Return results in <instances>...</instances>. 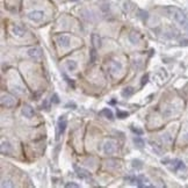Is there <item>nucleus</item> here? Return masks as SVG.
Returning a JSON list of instances; mask_svg holds the SVG:
<instances>
[{
	"label": "nucleus",
	"mask_w": 188,
	"mask_h": 188,
	"mask_svg": "<svg viewBox=\"0 0 188 188\" xmlns=\"http://www.w3.org/2000/svg\"><path fill=\"white\" fill-rule=\"evenodd\" d=\"M65 187L66 188H79L80 186H79L78 183H74V182H69V183L65 185Z\"/></svg>",
	"instance_id": "obj_21"
},
{
	"label": "nucleus",
	"mask_w": 188,
	"mask_h": 188,
	"mask_svg": "<svg viewBox=\"0 0 188 188\" xmlns=\"http://www.w3.org/2000/svg\"><path fill=\"white\" fill-rule=\"evenodd\" d=\"M147 81V74L144 78H143V81H142V85H144V82H146Z\"/></svg>",
	"instance_id": "obj_26"
},
{
	"label": "nucleus",
	"mask_w": 188,
	"mask_h": 188,
	"mask_svg": "<svg viewBox=\"0 0 188 188\" xmlns=\"http://www.w3.org/2000/svg\"><path fill=\"white\" fill-rule=\"evenodd\" d=\"M66 127H67V120H66V116H65V115L59 116L58 121H57V130H56V139H57V141H59L60 136L64 134Z\"/></svg>",
	"instance_id": "obj_3"
},
{
	"label": "nucleus",
	"mask_w": 188,
	"mask_h": 188,
	"mask_svg": "<svg viewBox=\"0 0 188 188\" xmlns=\"http://www.w3.org/2000/svg\"><path fill=\"white\" fill-rule=\"evenodd\" d=\"M27 53H28L29 57H31V58H34V59H40L42 56L41 51H40L38 49H36V48H31V49H29V50L27 51Z\"/></svg>",
	"instance_id": "obj_10"
},
{
	"label": "nucleus",
	"mask_w": 188,
	"mask_h": 188,
	"mask_svg": "<svg viewBox=\"0 0 188 188\" xmlns=\"http://www.w3.org/2000/svg\"><path fill=\"white\" fill-rule=\"evenodd\" d=\"M131 130H132V132H135L137 136H141L143 134V130L138 129V128H135V127H131Z\"/></svg>",
	"instance_id": "obj_23"
},
{
	"label": "nucleus",
	"mask_w": 188,
	"mask_h": 188,
	"mask_svg": "<svg viewBox=\"0 0 188 188\" xmlns=\"http://www.w3.org/2000/svg\"><path fill=\"white\" fill-rule=\"evenodd\" d=\"M115 149H116V145H115V142L114 141H107L103 145V151L106 154H112V153L115 152Z\"/></svg>",
	"instance_id": "obj_7"
},
{
	"label": "nucleus",
	"mask_w": 188,
	"mask_h": 188,
	"mask_svg": "<svg viewBox=\"0 0 188 188\" xmlns=\"http://www.w3.org/2000/svg\"><path fill=\"white\" fill-rule=\"evenodd\" d=\"M66 67L69 71H74L77 69V62L73 60V59H69L66 62Z\"/></svg>",
	"instance_id": "obj_15"
},
{
	"label": "nucleus",
	"mask_w": 188,
	"mask_h": 188,
	"mask_svg": "<svg viewBox=\"0 0 188 188\" xmlns=\"http://www.w3.org/2000/svg\"><path fill=\"white\" fill-rule=\"evenodd\" d=\"M100 114L101 115H103L106 118H109V120H113V118H114V114H113V112L109 108H103V109L101 110Z\"/></svg>",
	"instance_id": "obj_14"
},
{
	"label": "nucleus",
	"mask_w": 188,
	"mask_h": 188,
	"mask_svg": "<svg viewBox=\"0 0 188 188\" xmlns=\"http://www.w3.org/2000/svg\"><path fill=\"white\" fill-rule=\"evenodd\" d=\"M134 143H135L136 145H137V147H139V149H142V147L144 146V141L142 139L141 137H134Z\"/></svg>",
	"instance_id": "obj_18"
},
{
	"label": "nucleus",
	"mask_w": 188,
	"mask_h": 188,
	"mask_svg": "<svg viewBox=\"0 0 188 188\" xmlns=\"http://www.w3.org/2000/svg\"><path fill=\"white\" fill-rule=\"evenodd\" d=\"M95 50H96V49L94 48V49H92V51H91V62H92V63L95 62V57H96V52H95Z\"/></svg>",
	"instance_id": "obj_24"
},
{
	"label": "nucleus",
	"mask_w": 188,
	"mask_h": 188,
	"mask_svg": "<svg viewBox=\"0 0 188 188\" xmlns=\"http://www.w3.org/2000/svg\"><path fill=\"white\" fill-rule=\"evenodd\" d=\"M1 103H2V106H6V107H13L15 103H16V101L15 99L13 98L12 95H2L1 96Z\"/></svg>",
	"instance_id": "obj_5"
},
{
	"label": "nucleus",
	"mask_w": 188,
	"mask_h": 188,
	"mask_svg": "<svg viewBox=\"0 0 188 188\" xmlns=\"http://www.w3.org/2000/svg\"><path fill=\"white\" fill-rule=\"evenodd\" d=\"M163 163H165V165H170L171 168L173 171H175V172L186 170V165L180 159H172V160L166 159V160H163Z\"/></svg>",
	"instance_id": "obj_2"
},
{
	"label": "nucleus",
	"mask_w": 188,
	"mask_h": 188,
	"mask_svg": "<svg viewBox=\"0 0 188 188\" xmlns=\"http://www.w3.org/2000/svg\"><path fill=\"white\" fill-rule=\"evenodd\" d=\"M71 1H77V0H71Z\"/></svg>",
	"instance_id": "obj_27"
},
{
	"label": "nucleus",
	"mask_w": 188,
	"mask_h": 188,
	"mask_svg": "<svg viewBox=\"0 0 188 188\" xmlns=\"http://www.w3.org/2000/svg\"><path fill=\"white\" fill-rule=\"evenodd\" d=\"M12 31L13 34L15 36H18V37H24V29L20 26H14L12 28Z\"/></svg>",
	"instance_id": "obj_11"
},
{
	"label": "nucleus",
	"mask_w": 188,
	"mask_h": 188,
	"mask_svg": "<svg viewBox=\"0 0 188 188\" xmlns=\"http://www.w3.org/2000/svg\"><path fill=\"white\" fill-rule=\"evenodd\" d=\"M134 93H135V89L132 87H125L123 91L121 92V94H122L123 98H129V96H131Z\"/></svg>",
	"instance_id": "obj_13"
},
{
	"label": "nucleus",
	"mask_w": 188,
	"mask_h": 188,
	"mask_svg": "<svg viewBox=\"0 0 188 188\" xmlns=\"http://www.w3.org/2000/svg\"><path fill=\"white\" fill-rule=\"evenodd\" d=\"M74 171H76L77 175L79 176L80 179H89L91 178V173L87 170L82 168V167H79V166L74 165Z\"/></svg>",
	"instance_id": "obj_6"
},
{
	"label": "nucleus",
	"mask_w": 188,
	"mask_h": 188,
	"mask_svg": "<svg viewBox=\"0 0 188 188\" xmlns=\"http://www.w3.org/2000/svg\"><path fill=\"white\" fill-rule=\"evenodd\" d=\"M142 161L141 160H132V167H135V168H142Z\"/></svg>",
	"instance_id": "obj_19"
},
{
	"label": "nucleus",
	"mask_w": 188,
	"mask_h": 188,
	"mask_svg": "<svg viewBox=\"0 0 188 188\" xmlns=\"http://www.w3.org/2000/svg\"><path fill=\"white\" fill-rule=\"evenodd\" d=\"M92 43H93V47L95 48V49H98V48L101 47V38L98 34H93V35H92Z\"/></svg>",
	"instance_id": "obj_12"
},
{
	"label": "nucleus",
	"mask_w": 188,
	"mask_h": 188,
	"mask_svg": "<svg viewBox=\"0 0 188 188\" xmlns=\"http://www.w3.org/2000/svg\"><path fill=\"white\" fill-rule=\"evenodd\" d=\"M51 101L53 103H59V99H58V95L57 94H53L52 98H51Z\"/></svg>",
	"instance_id": "obj_25"
},
{
	"label": "nucleus",
	"mask_w": 188,
	"mask_h": 188,
	"mask_svg": "<svg viewBox=\"0 0 188 188\" xmlns=\"http://www.w3.org/2000/svg\"><path fill=\"white\" fill-rule=\"evenodd\" d=\"M128 116H129V113L118 110V118H128Z\"/></svg>",
	"instance_id": "obj_20"
},
{
	"label": "nucleus",
	"mask_w": 188,
	"mask_h": 188,
	"mask_svg": "<svg viewBox=\"0 0 188 188\" xmlns=\"http://www.w3.org/2000/svg\"><path fill=\"white\" fill-rule=\"evenodd\" d=\"M11 144L8 143V142H1V152L2 153H8L11 152Z\"/></svg>",
	"instance_id": "obj_16"
},
{
	"label": "nucleus",
	"mask_w": 188,
	"mask_h": 188,
	"mask_svg": "<svg viewBox=\"0 0 188 188\" xmlns=\"http://www.w3.org/2000/svg\"><path fill=\"white\" fill-rule=\"evenodd\" d=\"M129 38H130V41H131V43H134V44H137V43L139 42V40H141L138 33H135V31H132V33L130 34Z\"/></svg>",
	"instance_id": "obj_17"
},
{
	"label": "nucleus",
	"mask_w": 188,
	"mask_h": 188,
	"mask_svg": "<svg viewBox=\"0 0 188 188\" xmlns=\"http://www.w3.org/2000/svg\"><path fill=\"white\" fill-rule=\"evenodd\" d=\"M57 41H58V44L60 45V47H63V48H69L70 47V37L69 36H66V35H62V36H59L58 38H57Z\"/></svg>",
	"instance_id": "obj_8"
},
{
	"label": "nucleus",
	"mask_w": 188,
	"mask_h": 188,
	"mask_svg": "<svg viewBox=\"0 0 188 188\" xmlns=\"http://www.w3.org/2000/svg\"><path fill=\"white\" fill-rule=\"evenodd\" d=\"M43 18H44V12L42 11H33L28 13V19L35 22H40Z\"/></svg>",
	"instance_id": "obj_4"
},
{
	"label": "nucleus",
	"mask_w": 188,
	"mask_h": 188,
	"mask_svg": "<svg viewBox=\"0 0 188 188\" xmlns=\"http://www.w3.org/2000/svg\"><path fill=\"white\" fill-rule=\"evenodd\" d=\"M166 12L167 14L170 15L171 18L173 19L175 22H178L179 24H181V26H185V24H187V19H186V15L183 14L181 9H179V8H176V7H167L166 8Z\"/></svg>",
	"instance_id": "obj_1"
},
{
	"label": "nucleus",
	"mask_w": 188,
	"mask_h": 188,
	"mask_svg": "<svg viewBox=\"0 0 188 188\" xmlns=\"http://www.w3.org/2000/svg\"><path fill=\"white\" fill-rule=\"evenodd\" d=\"M11 181H6V180H2L1 182V187H14L13 183H9Z\"/></svg>",
	"instance_id": "obj_22"
},
{
	"label": "nucleus",
	"mask_w": 188,
	"mask_h": 188,
	"mask_svg": "<svg viewBox=\"0 0 188 188\" xmlns=\"http://www.w3.org/2000/svg\"><path fill=\"white\" fill-rule=\"evenodd\" d=\"M22 114H24V118H31L35 115V112H34L33 107H30L29 105H26V106H24V108H22Z\"/></svg>",
	"instance_id": "obj_9"
},
{
	"label": "nucleus",
	"mask_w": 188,
	"mask_h": 188,
	"mask_svg": "<svg viewBox=\"0 0 188 188\" xmlns=\"http://www.w3.org/2000/svg\"><path fill=\"white\" fill-rule=\"evenodd\" d=\"M187 31H188V27H187Z\"/></svg>",
	"instance_id": "obj_28"
}]
</instances>
